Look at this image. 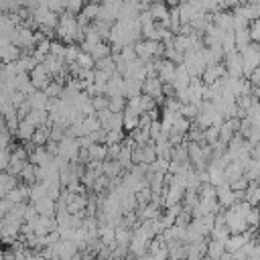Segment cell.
I'll return each mask as SVG.
<instances>
[{
	"mask_svg": "<svg viewBox=\"0 0 260 260\" xmlns=\"http://www.w3.org/2000/svg\"><path fill=\"white\" fill-rule=\"evenodd\" d=\"M254 6V14H256V19H260V2H256V4H252Z\"/></svg>",
	"mask_w": 260,
	"mask_h": 260,
	"instance_id": "obj_36",
	"label": "cell"
},
{
	"mask_svg": "<svg viewBox=\"0 0 260 260\" xmlns=\"http://www.w3.org/2000/svg\"><path fill=\"white\" fill-rule=\"evenodd\" d=\"M106 96L114 98V96H124V77L120 74H114L110 77V81L106 83Z\"/></svg>",
	"mask_w": 260,
	"mask_h": 260,
	"instance_id": "obj_8",
	"label": "cell"
},
{
	"mask_svg": "<svg viewBox=\"0 0 260 260\" xmlns=\"http://www.w3.org/2000/svg\"><path fill=\"white\" fill-rule=\"evenodd\" d=\"M8 163H10V149L0 150V173H6Z\"/></svg>",
	"mask_w": 260,
	"mask_h": 260,
	"instance_id": "obj_33",
	"label": "cell"
},
{
	"mask_svg": "<svg viewBox=\"0 0 260 260\" xmlns=\"http://www.w3.org/2000/svg\"><path fill=\"white\" fill-rule=\"evenodd\" d=\"M90 55H92L94 61H100V59H104V57H110V55H112L110 45H108L106 41H100L98 45H94V49H92Z\"/></svg>",
	"mask_w": 260,
	"mask_h": 260,
	"instance_id": "obj_14",
	"label": "cell"
},
{
	"mask_svg": "<svg viewBox=\"0 0 260 260\" xmlns=\"http://www.w3.org/2000/svg\"><path fill=\"white\" fill-rule=\"evenodd\" d=\"M92 106H94L96 112L106 110V108H108V98H104V96H96V98H92Z\"/></svg>",
	"mask_w": 260,
	"mask_h": 260,
	"instance_id": "obj_32",
	"label": "cell"
},
{
	"mask_svg": "<svg viewBox=\"0 0 260 260\" xmlns=\"http://www.w3.org/2000/svg\"><path fill=\"white\" fill-rule=\"evenodd\" d=\"M212 240L214 242H222L223 246H226V242H228V238H230V232H228V228L226 226H216L214 230H212Z\"/></svg>",
	"mask_w": 260,
	"mask_h": 260,
	"instance_id": "obj_21",
	"label": "cell"
},
{
	"mask_svg": "<svg viewBox=\"0 0 260 260\" xmlns=\"http://www.w3.org/2000/svg\"><path fill=\"white\" fill-rule=\"evenodd\" d=\"M81 128H83V134H85V136L98 132V130L102 128V126H100L98 116H96V114H94V116H85V118L81 120Z\"/></svg>",
	"mask_w": 260,
	"mask_h": 260,
	"instance_id": "obj_13",
	"label": "cell"
},
{
	"mask_svg": "<svg viewBox=\"0 0 260 260\" xmlns=\"http://www.w3.org/2000/svg\"><path fill=\"white\" fill-rule=\"evenodd\" d=\"M33 205H35V212H37V216L55 218V214H57V203L53 199H49V197H43L37 203H33Z\"/></svg>",
	"mask_w": 260,
	"mask_h": 260,
	"instance_id": "obj_7",
	"label": "cell"
},
{
	"mask_svg": "<svg viewBox=\"0 0 260 260\" xmlns=\"http://www.w3.org/2000/svg\"><path fill=\"white\" fill-rule=\"evenodd\" d=\"M197 193H199V201H207V203H210V201H218L214 185H201Z\"/></svg>",
	"mask_w": 260,
	"mask_h": 260,
	"instance_id": "obj_20",
	"label": "cell"
},
{
	"mask_svg": "<svg viewBox=\"0 0 260 260\" xmlns=\"http://www.w3.org/2000/svg\"><path fill=\"white\" fill-rule=\"evenodd\" d=\"M216 199L220 203L222 210H230V207L236 203V197H234V191L230 189V185H222L216 189Z\"/></svg>",
	"mask_w": 260,
	"mask_h": 260,
	"instance_id": "obj_5",
	"label": "cell"
},
{
	"mask_svg": "<svg viewBox=\"0 0 260 260\" xmlns=\"http://www.w3.org/2000/svg\"><path fill=\"white\" fill-rule=\"evenodd\" d=\"M120 6H122V2H106V4H100V14H98V21H104V23H110V25H114V23L118 21Z\"/></svg>",
	"mask_w": 260,
	"mask_h": 260,
	"instance_id": "obj_3",
	"label": "cell"
},
{
	"mask_svg": "<svg viewBox=\"0 0 260 260\" xmlns=\"http://www.w3.org/2000/svg\"><path fill=\"white\" fill-rule=\"evenodd\" d=\"M248 33H250V41L252 43H260V19L252 21L248 25Z\"/></svg>",
	"mask_w": 260,
	"mask_h": 260,
	"instance_id": "obj_28",
	"label": "cell"
},
{
	"mask_svg": "<svg viewBox=\"0 0 260 260\" xmlns=\"http://www.w3.org/2000/svg\"><path fill=\"white\" fill-rule=\"evenodd\" d=\"M65 51H67V45H63L61 41H51V51H49V55L59 57V59H65Z\"/></svg>",
	"mask_w": 260,
	"mask_h": 260,
	"instance_id": "obj_24",
	"label": "cell"
},
{
	"mask_svg": "<svg viewBox=\"0 0 260 260\" xmlns=\"http://www.w3.org/2000/svg\"><path fill=\"white\" fill-rule=\"evenodd\" d=\"M223 252H226V246H223L222 242H214V240L207 242V252H205L207 260H220V256Z\"/></svg>",
	"mask_w": 260,
	"mask_h": 260,
	"instance_id": "obj_12",
	"label": "cell"
},
{
	"mask_svg": "<svg viewBox=\"0 0 260 260\" xmlns=\"http://www.w3.org/2000/svg\"><path fill=\"white\" fill-rule=\"evenodd\" d=\"M0 260H4V256H2V252H0Z\"/></svg>",
	"mask_w": 260,
	"mask_h": 260,
	"instance_id": "obj_37",
	"label": "cell"
},
{
	"mask_svg": "<svg viewBox=\"0 0 260 260\" xmlns=\"http://www.w3.org/2000/svg\"><path fill=\"white\" fill-rule=\"evenodd\" d=\"M29 75H31V83H33V88H35V90H39V92H45L47 85H49L51 81H53V77L49 75V72L45 69V65H43V63H39V65L35 67Z\"/></svg>",
	"mask_w": 260,
	"mask_h": 260,
	"instance_id": "obj_1",
	"label": "cell"
},
{
	"mask_svg": "<svg viewBox=\"0 0 260 260\" xmlns=\"http://www.w3.org/2000/svg\"><path fill=\"white\" fill-rule=\"evenodd\" d=\"M35 130H37V126H33L29 120H21V124H19V130H16L14 138H19L21 143H31L33 141V134Z\"/></svg>",
	"mask_w": 260,
	"mask_h": 260,
	"instance_id": "obj_9",
	"label": "cell"
},
{
	"mask_svg": "<svg viewBox=\"0 0 260 260\" xmlns=\"http://www.w3.org/2000/svg\"><path fill=\"white\" fill-rule=\"evenodd\" d=\"M120 150H122V145H106V161H116Z\"/></svg>",
	"mask_w": 260,
	"mask_h": 260,
	"instance_id": "obj_30",
	"label": "cell"
},
{
	"mask_svg": "<svg viewBox=\"0 0 260 260\" xmlns=\"http://www.w3.org/2000/svg\"><path fill=\"white\" fill-rule=\"evenodd\" d=\"M234 104H236V106H238L240 110H244V112H248V110L252 108V96H238Z\"/></svg>",
	"mask_w": 260,
	"mask_h": 260,
	"instance_id": "obj_29",
	"label": "cell"
},
{
	"mask_svg": "<svg viewBox=\"0 0 260 260\" xmlns=\"http://www.w3.org/2000/svg\"><path fill=\"white\" fill-rule=\"evenodd\" d=\"M53 250H55L57 260H74L77 256V246L74 244V242H69V240H59L57 244L53 246Z\"/></svg>",
	"mask_w": 260,
	"mask_h": 260,
	"instance_id": "obj_4",
	"label": "cell"
},
{
	"mask_svg": "<svg viewBox=\"0 0 260 260\" xmlns=\"http://www.w3.org/2000/svg\"><path fill=\"white\" fill-rule=\"evenodd\" d=\"M242 177H244V169H242L240 165H236V163H232V165H228L226 169H223V179H226V185H230L232 181L242 179Z\"/></svg>",
	"mask_w": 260,
	"mask_h": 260,
	"instance_id": "obj_11",
	"label": "cell"
},
{
	"mask_svg": "<svg viewBox=\"0 0 260 260\" xmlns=\"http://www.w3.org/2000/svg\"><path fill=\"white\" fill-rule=\"evenodd\" d=\"M234 39H236V51H238V53H242V51H244L252 43L248 29H238V31H234Z\"/></svg>",
	"mask_w": 260,
	"mask_h": 260,
	"instance_id": "obj_10",
	"label": "cell"
},
{
	"mask_svg": "<svg viewBox=\"0 0 260 260\" xmlns=\"http://www.w3.org/2000/svg\"><path fill=\"white\" fill-rule=\"evenodd\" d=\"M218 138H220V128H216V126H210L207 130H203V141H205L207 145H214V143H218Z\"/></svg>",
	"mask_w": 260,
	"mask_h": 260,
	"instance_id": "obj_27",
	"label": "cell"
},
{
	"mask_svg": "<svg viewBox=\"0 0 260 260\" xmlns=\"http://www.w3.org/2000/svg\"><path fill=\"white\" fill-rule=\"evenodd\" d=\"M83 19H88L90 23H94V21H98V14H100V4H83V10L79 12Z\"/></svg>",
	"mask_w": 260,
	"mask_h": 260,
	"instance_id": "obj_19",
	"label": "cell"
},
{
	"mask_svg": "<svg viewBox=\"0 0 260 260\" xmlns=\"http://www.w3.org/2000/svg\"><path fill=\"white\" fill-rule=\"evenodd\" d=\"M126 108V98L124 96H114V98H108V110L112 114H122Z\"/></svg>",
	"mask_w": 260,
	"mask_h": 260,
	"instance_id": "obj_16",
	"label": "cell"
},
{
	"mask_svg": "<svg viewBox=\"0 0 260 260\" xmlns=\"http://www.w3.org/2000/svg\"><path fill=\"white\" fill-rule=\"evenodd\" d=\"M185 120H189V122H195V118L199 116V110L197 106H193V104H185V106H181V112H179Z\"/></svg>",
	"mask_w": 260,
	"mask_h": 260,
	"instance_id": "obj_22",
	"label": "cell"
},
{
	"mask_svg": "<svg viewBox=\"0 0 260 260\" xmlns=\"http://www.w3.org/2000/svg\"><path fill=\"white\" fill-rule=\"evenodd\" d=\"M132 240V230L124 226H116V244L118 246H128Z\"/></svg>",
	"mask_w": 260,
	"mask_h": 260,
	"instance_id": "obj_17",
	"label": "cell"
},
{
	"mask_svg": "<svg viewBox=\"0 0 260 260\" xmlns=\"http://www.w3.org/2000/svg\"><path fill=\"white\" fill-rule=\"evenodd\" d=\"M138 114H132V112H128V110H124L122 112V130H128V132H132V130H136L138 128Z\"/></svg>",
	"mask_w": 260,
	"mask_h": 260,
	"instance_id": "obj_15",
	"label": "cell"
},
{
	"mask_svg": "<svg viewBox=\"0 0 260 260\" xmlns=\"http://www.w3.org/2000/svg\"><path fill=\"white\" fill-rule=\"evenodd\" d=\"M220 260H234V256H232L230 252H223V254L220 256Z\"/></svg>",
	"mask_w": 260,
	"mask_h": 260,
	"instance_id": "obj_35",
	"label": "cell"
},
{
	"mask_svg": "<svg viewBox=\"0 0 260 260\" xmlns=\"http://www.w3.org/2000/svg\"><path fill=\"white\" fill-rule=\"evenodd\" d=\"M79 53H81V49H79V45H67V51H65V63L67 65H72V63H75L77 61V57H79Z\"/></svg>",
	"mask_w": 260,
	"mask_h": 260,
	"instance_id": "obj_23",
	"label": "cell"
},
{
	"mask_svg": "<svg viewBox=\"0 0 260 260\" xmlns=\"http://www.w3.org/2000/svg\"><path fill=\"white\" fill-rule=\"evenodd\" d=\"M230 189H232L234 193H242V191H246V189H248V181H246V177L232 181V183H230Z\"/></svg>",
	"mask_w": 260,
	"mask_h": 260,
	"instance_id": "obj_31",
	"label": "cell"
},
{
	"mask_svg": "<svg viewBox=\"0 0 260 260\" xmlns=\"http://www.w3.org/2000/svg\"><path fill=\"white\" fill-rule=\"evenodd\" d=\"M246 141H248L252 147L260 145V128H258V126L252 124V128H250V132H248V136H246Z\"/></svg>",
	"mask_w": 260,
	"mask_h": 260,
	"instance_id": "obj_34",
	"label": "cell"
},
{
	"mask_svg": "<svg viewBox=\"0 0 260 260\" xmlns=\"http://www.w3.org/2000/svg\"><path fill=\"white\" fill-rule=\"evenodd\" d=\"M124 141V130H112L106 132V143L104 145H122Z\"/></svg>",
	"mask_w": 260,
	"mask_h": 260,
	"instance_id": "obj_25",
	"label": "cell"
},
{
	"mask_svg": "<svg viewBox=\"0 0 260 260\" xmlns=\"http://www.w3.org/2000/svg\"><path fill=\"white\" fill-rule=\"evenodd\" d=\"M223 67H226L228 77H232V79L244 77V74H242V55L238 53V51H234V53L223 57Z\"/></svg>",
	"mask_w": 260,
	"mask_h": 260,
	"instance_id": "obj_2",
	"label": "cell"
},
{
	"mask_svg": "<svg viewBox=\"0 0 260 260\" xmlns=\"http://www.w3.org/2000/svg\"><path fill=\"white\" fill-rule=\"evenodd\" d=\"M90 161H106V145H92L88 149Z\"/></svg>",
	"mask_w": 260,
	"mask_h": 260,
	"instance_id": "obj_18",
	"label": "cell"
},
{
	"mask_svg": "<svg viewBox=\"0 0 260 260\" xmlns=\"http://www.w3.org/2000/svg\"><path fill=\"white\" fill-rule=\"evenodd\" d=\"M75 63H77L79 69H94V65H96V61L92 59L90 53H79V57H77Z\"/></svg>",
	"mask_w": 260,
	"mask_h": 260,
	"instance_id": "obj_26",
	"label": "cell"
},
{
	"mask_svg": "<svg viewBox=\"0 0 260 260\" xmlns=\"http://www.w3.org/2000/svg\"><path fill=\"white\" fill-rule=\"evenodd\" d=\"M212 16H214V25H216L220 31H223V33L234 31V16H232L230 10H220V12L212 14Z\"/></svg>",
	"mask_w": 260,
	"mask_h": 260,
	"instance_id": "obj_6",
	"label": "cell"
}]
</instances>
